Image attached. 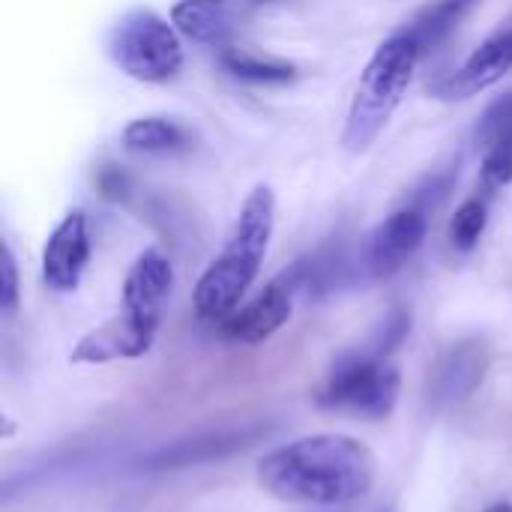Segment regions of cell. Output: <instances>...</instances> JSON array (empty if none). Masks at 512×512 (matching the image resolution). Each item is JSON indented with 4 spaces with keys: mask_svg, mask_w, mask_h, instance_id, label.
I'll use <instances>...</instances> for the list:
<instances>
[{
    "mask_svg": "<svg viewBox=\"0 0 512 512\" xmlns=\"http://www.w3.org/2000/svg\"><path fill=\"white\" fill-rule=\"evenodd\" d=\"M258 486L285 504L348 507L378 480V456L354 435L321 432L270 450L255 468Z\"/></svg>",
    "mask_w": 512,
    "mask_h": 512,
    "instance_id": "cell-1",
    "label": "cell"
},
{
    "mask_svg": "<svg viewBox=\"0 0 512 512\" xmlns=\"http://www.w3.org/2000/svg\"><path fill=\"white\" fill-rule=\"evenodd\" d=\"M276 228V195L267 183H258L234 225L225 237L222 252L210 261V267L201 273L192 303L195 315L207 324H222L234 309H240V300L258 279V270L267 258L270 240Z\"/></svg>",
    "mask_w": 512,
    "mask_h": 512,
    "instance_id": "cell-2",
    "label": "cell"
},
{
    "mask_svg": "<svg viewBox=\"0 0 512 512\" xmlns=\"http://www.w3.org/2000/svg\"><path fill=\"white\" fill-rule=\"evenodd\" d=\"M420 57V48L402 30L381 42V48L372 54L360 75L357 93L345 117L342 147L348 153H366L378 141V135L387 129L396 108L402 105Z\"/></svg>",
    "mask_w": 512,
    "mask_h": 512,
    "instance_id": "cell-3",
    "label": "cell"
},
{
    "mask_svg": "<svg viewBox=\"0 0 512 512\" xmlns=\"http://www.w3.org/2000/svg\"><path fill=\"white\" fill-rule=\"evenodd\" d=\"M402 393V372L378 351L348 354L327 375L315 402L327 411L363 420H387Z\"/></svg>",
    "mask_w": 512,
    "mask_h": 512,
    "instance_id": "cell-4",
    "label": "cell"
},
{
    "mask_svg": "<svg viewBox=\"0 0 512 512\" xmlns=\"http://www.w3.org/2000/svg\"><path fill=\"white\" fill-rule=\"evenodd\" d=\"M108 54L123 75L141 84H165L183 69L177 27L153 9L126 12L108 33Z\"/></svg>",
    "mask_w": 512,
    "mask_h": 512,
    "instance_id": "cell-5",
    "label": "cell"
},
{
    "mask_svg": "<svg viewBox=\"0 0 512 512\" xmlns=\"http://www.w3.org/2000/svg\"><path fill=\"white\" fill-rule=\"evenodd\" d=\"M300 285H303V276H300V267H294L282 279L270 282L246 306L234 309L219 324L222 327V336L231 339V342H243V345H261V342H267L273 333H279L288 324V318L294 312V291Z\"/></svg>",
    "mask_w": 512,
    "mask_h": 512,
    "instance_id": "cell-6",
    "label": "cell"
},
{
    "mask_svg": "<svg viewBox=\"0 0 512 512\" xmlns=\"http://www.w3.org/2000/svg\"><path fill=\"white\" fill-rule=\"evenodd\" d=\"M156 333H159L156 321H144V318L123 312V315L93 327L90 333H84L75 342L69 363L105 366V363H117V360H138L153 348Z\"/></svg>",
    "mask_w": 512,
    "mask_h": 512,
    "instance_id": "cell-7",
    "label": "cell"
},
{
    "mask_svg": "<svg viewBox=\"0 0 512 512\" xmlns=\"http://www.w3.org/2000/svg\"><path fill=\"white\" fill-rule=\"evenodd\" d=\"M426 231H429V219L420 204H408L390 213L369 237V246H366L369 273L375 279H390L393 273H399L423 246Z\"/></svg>",
    "mask_w": 512,
    "mask_h": 512,
    "instance_id": "cell-8",
    "label": "cell"
},
{
    "mask_svg": "<svg viewBox=\"0 0 512 512\" xmlns=\"http://www.w3.org/2000/svg\"><path fill=\"white\" fill-rule=\"evenodd\" d=\"M90 264V225L81 210L66 213L42 249V279L51 291L69 294L81 285Z\"/></svg>",
    "mask_w": 512,
    "mask_h": 512,
    "instance_id": "cell-9",
    "label": "cell"
},
{
    "mask_svg": "<svg viewBox=\"0 0 512 512\" xmlns=\"http://www.w3.org/2000/svg\"><path fill=\"white\" fill-rule=\"evenodd\" d=\"M489 372V348L483 339H465L456 342L432 369L429 378V399L438 408L459 405L477 393Z\"/></svg>",
    "mask_w": 512,
    "mask_h": 512,
    "instance_id": "cell-10",
    "label": "cell"
},
{
    "mask_svg": "<svg viewBox=\"0 0 512 512\" xmlns=\"http://www.w3.org/2000/svg\"><path fill=\"white\" fill-rule=\"evenodd\" d=\"M510 69L512 27H504L495 36H489L480 48H474L468 54V60L435 87V93L441 99H471V96L489 90L492 84H498Z\"/></svg>",
    "mask_w": 512,
    "mask_h": 512,
    "instance_id": "cell-11",
    "label": "cell"
},
{
    "mask_svg": "<svg viewBox=\"0 0 512 512\" xmlns=\"http://www.w3.org/2000/svg\"><path fill=\"white\" fill-rule=\"evenodd\" d=\"M174 285L171 261L159 249H144L123 282V312L162 324V309Z\"/></svg>",
    "mask_w": 512,
    "mask_h": 512,
    "instance_id": "cell-12",
    "label": "cell"
},
{
    "mask_svg": "<svg viewBox=\"0 0 512 512\" xmlns=\"http://www.w3.org/2000/svg\"><path fill=\"white\" fill-rule=\"evenodd\" d=\"M171 24L192 42L225 48L234 24L219 0H180L171 9Z\"/></svg>",
    "mask_w": 512,
    "mask_h": 512,
    "instance_id": "cell-13",
    "label": "cell"
},
{
    "mask_svg": "<svg viewBox=\"0 0 512 512\" xmlns=\"http://www.w3.org/2000/svg\"><path fill=\"white\" fill-rule=\"evenodd\" d=\"M477 3L480 0H435L426 9H420L414 15V21L408 27H402V33L420 48V54H426L438 42H444Z\"/></svg>",
    "mask_w": 512,
    "mask_h": 512,
    "instance_id": "cell-14",
    "label": "cell"
},
{
    "mask_svg": "<svg viewBox=\"0 0 512 512\" xmlns=\"http://www.w3.org/2000/svg\"><path fill=\"white\" fill-rule=\"evenodd\" d=\"M219 63L234 78L252 81V84H288L297 75L294 63H285L279 57H264V54L240 48V45H225L219 51Z\"/></svg>",
    "mask_w": 512,
    "mask_h": 512,
    "instance_id": "cell-15",
    "label": "cell"
},
{
    "mask_svg": "<svg viewBox=\"0 0 512 512\" xmlns=\"http://www.w3.org/2000/svg\"><path fill=\"white\" fill-rule=\"evenodd\" d=\"M123 147L132 153H174L189 144L186 129L168 117H138L126 123L120 135Z\"/></svg>",
    "mask_w": 512,
    "mask_h": 512,
    "instance_id": "cell-16",
    "label": "cell"
},
{
    "mask_svg": "<svg viewBox=\"0 0 512 512\" xmlns=\"http://www.w3.org/2000/svg\"><path fill=\"white\" fill-rule=\"evenodd\" d=\"M489 201L492 198L477 189V195L462 201L459 210L453 213V219L447 225V240H450V246L456 252L468 255V252L477 249V243H480V237H483V231L489 225Z\"/></svg>",
    "mask_w": 512,
    "mask_h": 512,
    "instance_id": "cell-17",
    "label": "cell"
},
{
    "mask_svg": "<svg viewBox=\"0 0 512 512\" xmlns=\"http://www.w3.org/2000/svg\"><path fill=\"white\" fill-rule=\"evenodd\" d=\"M477 141L483 150L492 144H512V90L483 111L477 126Z\"/></svg>",
    "mask_w": 512,
    "mask_h": 512,
    "instance_id": "cell-18",
    "label": "cell"
},
{
    "mask_svg": "<svg viewBox=\"0 0 512 512\" xmlns=\"http://www.w3.org/2000/svg\"><path fill=\"white\" fill-rule=\"evenodd\" d=\"M0 306L6 315L18 309V267L12 258V249L3 246V276H0Z\"/></svg>",
    "mask_w": 512,
    "mask_h": 512,
    "instance_id": "cell-19",
    "label": "cell"
},
{
    "mask_svg": "<svg viewBox=\"0 0 512 512\" xmlns=\"http://www.w3.org/2000/svg\"><path fill=\"white\" fill-rule=\"evenodd\" d=\"M99 186L105 189V195H120L126 189V177L117 168H105V174L99 177Z\"/></svg>",
    "mask_w": 512,
    "mask_h": 512,
    "instance_id": "cell-20",
    "label": "cell"
},
{
    "mask_svg": "<svg viewBox=\"0 0 512 512\" xmlns=\"http://www.w3.org/2000/svg\"><path fill=\"white\" fill-rule=\"evenodd\" d=\"M483 512H512V504H507V501H498V504H492L489 510Z\"/></svg>",
    "mask_w": 512,
    "mask_h": 512,
    "instance_id": "cell-21",
    "label": "cell"
},
{
    "mask_svg": "<svg viewBox=\"0 0 512 512\" xmlns=\"http://www.w3.org/2000/svg\"><path fill=\"white\" fill-rule=\"evenodd\" d=\"M255 3H270V0H255Z\"/></svg>",
    "mask_w": 512,
    "mask_h": 512,
    "instance_id": "cell-22",
    "label": "cell"
}]
</instances>
